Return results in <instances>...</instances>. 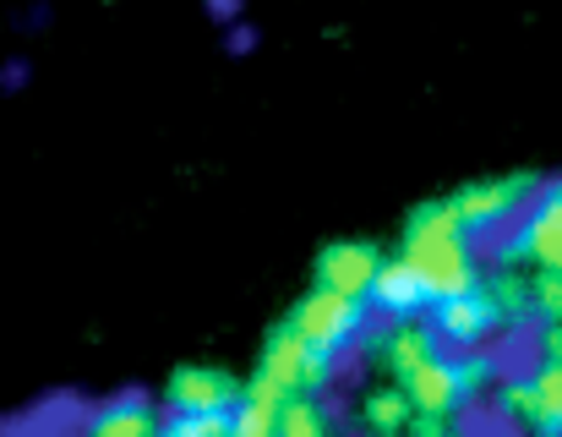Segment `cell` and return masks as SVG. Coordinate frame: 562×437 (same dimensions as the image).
<instances>
[{
  "label": "cell",
  "mask_w": 562,
  "mask_h": 437,
  "mask_svg": "<svg viewBox=\"0 0 562 437\" xmlns=\"http://www.w3.org/2000/svg\"><path fill=\"white\" fill-rule=\"evenodd\" d=\"M404 268L420 279L426 301L431 306H448L459 295H475L486 284L481 273V246L475 235L464 229V218L453 214L448 198H431V203H415L404 214V235H398V251Z\"/></svg>",
  "instance_id": "1"
},
{
  "label": "cell",
  "mask_w": 562,
  "mask_h": 437,
  "mask_svg": "<svg viewBox=\"0 0 562 437\" xmlns=\"http://www.w3.org/2000/svg\"><path fill=\"white\" fill-rule=\"evenodd\" d=\"M486 383H497V356L492 350H448L437 356L426 372H415L404 383L415 416H437V422H459L481 394Z\"/></svg>",
  "instance_id": "2"
},
{
  "label": "cell",
  "mask_w": 562,
  "mask_h": 437,
  "mask_svg": "<svg viewBox=\"0 0 562 437\" xmlns=\"http://www.w3.org/2000/svg\"><path fill=\"white\" fill-rule=\"evenodd\" d=\"M497 268L552 273L562 268V176L541 187V198L497 235Z\"/></svg>",
  "instance_id": "3"
},
{
  "label": "cell",
  "mask_w": 562,
  "mask_h": 437,
  "mask_svg": "<svg viewBox=\"0 0 562 437\" xmlns=\"http://www.w3.org/2000/svg\"><path fill=\"white\" fill-rule=\"evenodd\" d=\"M257 372L284 394V400H317L328 383H334V372H339V356H323V350H312L301 334H295V323L284 317V323H273L268 334H262V356H257Z\"/></svg>",
  "instance_id": "4"
},
{
  "label": "cell",
  "mask_w": 562,
  "mask_h": 437,
  "mask_svg": "<svg viewBox=\"0 0 562 437\" xmlns=\"http://www.w3.org/2000/svg\"><path fill=\"white\" fill-rule=\"evenodd\" d=\"M497 416L519 433L552 437L562 433V361L541 356L530 372H514V378H497V394H492Z\"/></svg>",
  "instance_id": "5"
},
{
  "label": "cell",
  "mask_w": 562,
  "mask_h": 437,
  "mask_svg": "<svg viewBox=\"0 0 562 437\" xmlns=\"http://www.w3.org/2000/svg\"><path fill=\"white\" fill-rule=\"evenodd\" d=\"M541 176L536 170H514V176H481V181H464L448 192L453 214L464 218L470 235H492V229H508L514 218L525 214L536 198H541Z\"/></svg>",
  "instance_id": "6"
},
{
  "label": "cell",
  "mask_w": 562,
  "mask_h": 437,
  "mask_svg": "<svg viewBox=\"0 0 562 437\" xmlns=\"http://www.w3.org/2000/svg\"><path fill=\"white\" fill-rule=\"evenodd\" d=\"M367 312H372V301H350V295H334V290H306L295 306H290V323H295V334L312 345V350H323V356H345L350 345H361L367 339Z\"/></svg>",
  "instance_id": "7"
},
{
  "label": "cell",
  "mask_w": 562,
  "mask_h": 437,
  "mask_svg": "<svg viewBox=\"0 0 562 437\" xmlns=\"http://www.w3.org/2000/svg\"><path fill=\"white\" fill-rule=\"evenodd\" d=\"M367 361L387 383H409L415 372H426L442 350V334L431 328V317H409V323H382V328H367Z\"/></svg>",
  "instance_id": "8"
},
{
  "label": "cell",
  "mask_w": 562,
  "mask_h": 437,
  "mask_svg": "<svg viewBox=\"0 0 562 437\" xmlns=\"http://www.w3.org/2000/svg\"><path fill=\"white\" fill-rule=\"evenodd\" d=\"M240 400H246V383L224 367H207V361H187L165 378L170 416H235Z\"/></svg>",
  "instance_id": "9"
},
{
  "label": "cell",
  "mask_w": 562,
  "mask_h": 437,
  "mask_svg": "<svg viewBox=\"0 0 562 437\" xmlns=\"http://www.w3.org/2000/svg\"><path fill=\"white\" fill-rule=\"evenodd\" d=\"M382 262L387 257H382L376 240H328L312 257V284L317 290H334V295H350V301H372Z\"/></svg>",
  "instance_id": "10"
},
{
  "label": "cell",
  "mask_w": 562,
  "mask_h": 437,
  "mask_svg": "<svg viewBox=\"0 0 562 437\" xmlns=\"http://www.w3.org/2000/svg\"><path fill=\"white\" fill-rule=\"evenodd\" d=\"M431 328L442 334L448 350H481L497 328H508V317H503L492 284H481L475 295H459L448 306H431Z\"/></svg>",
  "instance_id": "11"
},
{
  "label": "cell",
  "mask_w": 562,
  "mask_h": 437,
  "mask_svg": "<svg viewBox=\"0 0 562 437\" xmlns=\"http://www.w3.org/2000/svg\"><path fill=\"white\" fill-rule=\"evenodd\" d=\"M165 422L170 416L143 389H121V394H110L104 405L88 411V422H82L77 437H165Z\"/></svg>",
  "instance_id": "12"
},
{
  "label": "cell",
  "mask_w": 562,
  "mask_h": 437,
  "mask_svg": "<svg viewBox=\"0 0 562 437\" xmlns=\"http://www.w3.org/2000/svg\"><path fill=\"white\" fill-rule=\"evenodd\" d=\"M372 306L387 317V323H409V317H420V306H431V301H426L420 279L404 268V257H387V262H382V273H376Z\"/></svg>",
  "instance_id": "13"
},
{
  "label": "cell",
  "mask_w": 562,
  "mask_h": 437,
  "mask_svg": "<svg viewBox=\"0 0 562 437\" xmlns=\"http://www.w3.org/2000/svg\"><path fill=\"white\" fill-rule=\"evenodd\" d=\"M290 400L262 378V372H251L246 378V400L235 405V416H229V437H279V411H284Z\"/></svg>",
  "instance_id": "14"
},
{
  "label": "cell",
  "mask_w": 562,
  "mask_h": 437,
  "mask_svg": "<svg viewBox=\"0 0 562 437\" xmlns=\"http://www.w3.org/2000/svg\"><path fill=\"white\" fill-rule=\"evenodd\" d=\"M361 427L372 437H404L415 427V405L404 383H376L372 394H361Z\"/></svg>",
  "instance_id": "15"
},
{
  "label": "cell",
  "mask_w": 562,
  "mask_h": 437,
  "mask_svg": "<svg viewBox=\"0 0 562 437\" xmlns=\"http://www.w3.org/2000/svg\"><path fill=\"white\" fill-rule=\"evenodd\" d=\"M486 284H492V295H497L508 328H530V323H536V273H525V268H497Z\"/></svg>",
  "instance_id": "16"
},
{
  "label": "cell",
  "mask_w": 562,
  "mask_h": 437,
  "mask_svg": "<svg viewBox=\"0 0 562 437\" xmlns=\"http://www.w3.org/2000/svg\"><path fill=\"white\" fill-rule=\"evenodd\" d=\"M279 437H334V422H328L323 400H290L279 411Z\"/></svg>",
  "instance_id": "17"
},
{
  "label": "cell",
  "mask_w": 562,
  "mask_h": 437,
  "mask_svg": "<svg viewBox=\"0 0 562 437\" xmlns=\"http://www.w3.org/2000/svg\"><path fill=\"white\" fill-rule=\"evenodd\" d=\"M536 323H541V328L562 323V268L536 273Z\"/></svg>",
  "instance_id": "18"
},
{
  "label": "cell",
  "mask_w": 562,
  "mask_h": 437,
  "mask_svg": "<svg viewBox=\"0 0 562 437\" xmlns=\"http://www.w3.org/2000/svg\"><path fill=\"white\" fill-rule=\"evenodd\" d=\"M165 437H229V416H170Z\"/></svg>",
  "instance_id": "19"
},
{
  "label": "cell",
  "mask_w": 562,
  "mask_h": 437,
  "mask_svg": "<svg viewBox=\"0 0 562 437\" xmlns=\"http://www.w3.org/2000/svg\"><path fill=\"white\" fill-rule=\"evenodd\" d=\"M404 437H470L464 422H437V416H415V427Z\"/></svg>",
  "instance_id": "20"
},
{
  "label": "cell",
  "mask_w": 562,
  "mask_h": 437,
  "mask_svg": "<svg viewBox=\"0 0 562 437\" xmlns=\"http://www.w3.org/2000/svg\"><path fill=\"white\" fill-rule=\"evenodd\" d=\"M541 356H552V361H562V323H552V328H541Z\"/></svg>",
  "instance_id": "21"
},
{
  "label": "cell",
  "mask_w": 562,
  "mask_h": 437,
  "mask_svg": "<svg viewBox=\"0 0 562 437\" xmlns=\"http://www.w3.org/2000/svg\"><path fill=\"white\" fill-rule=\"evenodd\" d=\"M497 437H525V433H519V427H503V433H497Z\"/></svg>",
  "instance_id": "22"
},
{
  "label": "cell",
  "mask_w": 562,
  "mask_h": 437,
  "mask_svg": "<svg viewBox=\"0 0 562 437\" xmlns=\"http://www.w3.org/2000/svg\"><path fill=\"white\" fill-rule=\"evenodd\" d=\"M552 437H562V433H552Z\"/></svg>",
  "instance_id": "23"
}]
</instances>
